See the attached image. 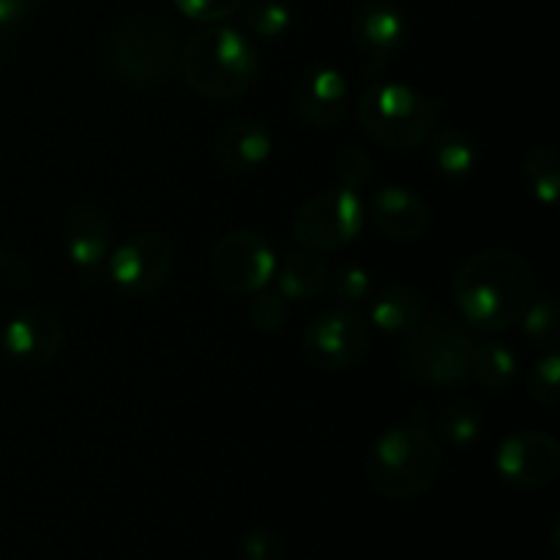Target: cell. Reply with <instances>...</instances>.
I'll list each match as a JSON object with an SVG mask.
<instances>
[{"instance_id": "obj_29", "label": "cell", "mask_w": 560, "mask_h": 560, "mask_svg": "<svg viewBox=\"0 0 560 560\" xmlns=\"http://www.w3.org/2000/svg\"><path fill=\"white\" fill-rule=\"evenodd\" d=\"M173 3L189 20L213 25V22H222L230 14H235L244 5V0H173Z\"/></svg>"}, {"instance_id": "obj_1", "label": "cell", "mask_w": 560, "mask_h": 560, "mask_svg": "<svg viewBox=\"0 0 560 560\" xmlns=\"http://www.w3.org/2000/svg\"><path fill=\"white\" fill-rule=\"evenodd\" d=\"M536 277L523 255L487 249L468 257L454 277L452 295L465 323L487 334L509 331L534 301Z\"/></svg>"}, {"instance_id": "obj_20", "label": "cell", "mask_w": 560, "mask_h": 560, "mask_svg": "<svg viewBox=\"0 0 560 560\" xmlns=\"http://www.w3.org/2000/svg\"><path fill=\"white\" fill-rule=\"evenodd\" d=\"M432 137V162L443 178H468L479 162L476 142L457 126H443Z\"/></svg>"}, {"instance_id": "obj_3", "label": "cell", "mask_w": 560, "mask_h": 560, "mask_svg": "<svg viewBox=\"0 0 560 560\" xmlns=\"http://www.w3.org/2000/svg\"><path fill=\"white\" fill-rule=\"evenodd\" d=\"M441 470L438 441L416 424H399L383 432L366 454V479L388 501H413L424 495Z\"/></svg>"}, {"instance_id": "obj_28", "label": "cell", "mask_w": 560, "mask_h": 560, "mask_svg": "<svg viewBox=\"0 0 560 560\" xmlns=\"http://www.w3.org/2000/svg\"><path fill=\"white\" fill-rule=\"evenodd\" d=\"M370 290H372V279L370 271L361 266H348L337 273L334 279V293L337 299L342 301V306H359L370 299Z\"/></svg>"}, {"instance_id": "obj_17", "label": "cell", "mask_w": 560, "mask_h": 560, "mask_svg": "<svg viewBox=\"0 0 560 560\" xmlns=\"http://www.w3.org/2000/svg\"><path fill=\"white\" fill-rule=\"evenodd\" d=\"M109 222L102 208L80 202L66 219V252L80 271H96L109 257Z\"/></svg>"}, {"instance_id": "obj_10", "label": "cell", "mask_w": 560, "mask_h": 560, "mask_svg": "<svg viewBox=\"0 0 560 560\" xmlns=\"http://www.w3.org/2000/svg\"><path fill=\"white\" fill-rule=\"evenodd\" d=\"M173 271V244L145 230L135 233L107 257L109 282L126 295L156 293Z\"/></svg>"}, {"instance_id": "obj_30", "label": "cell", "mask_w": 560, "mask_h": 560, "mask_svg": "<svg viewBox=\"0 0 560 560\" xmlns=\"http://www.w3.org/2000/svg\"><path fill=\"white\" fill-rule=\"evenodd\" d=\"M337 175L345 189L359 191L372 178V156L361 148H348L337 156Z\"/></svg>"}, {"instance_id": "obj_21", "label": "cell", "mask_w": 560, "mask_h": 560, "mask_svg": "<svg viewBox=\"0 0 560 560\" xmlns=\"http://www.w3.org/2000/svg\"><path fill=\"white\" fill-rule=\"evenodd\" d=\"M470 372L487 392H506L517 375V355L501 342H479L470 353Z\"/></svg>"}, {"instance_id": "obj_18", "label": "cell", "mask_w": 560, "mask_h": 560, "mask_svg": "<svg viewBox=\"0 0 560 560\" xmlns=\"http://www.w3.org/2000/svg\"><path fill=\"white\" fill-rule=\"evenodd\" d=\"M427 304L424 295L413 288V284H388L375 301H372L370 320L375 328L386 334H408L416 328L424 317Z\"/></svg>"}, {"instance_id": "obj_4", "label": "cell", "mask_w": 560, "mask_h": 560, "mask_svg": "<svg viewBox=\"0 0 560 560\" xmlns=\"http://www.w3.org/2000/svg\"><path fill=\"white\" fill-rule=\"evenodd\" d=\"M359 118L366 135L392 151H413L435 131L432 98L399 82H375L359 98Z\"/></svg>"}, {"instance_id": "obj_16", "label": "cell", "mask_w": 560, "mask_h": 560, "mask_svg": "<svg viewBox=\"0 0 560 560\" xmlns=\"http://www.w3.org/2000/svg\"><path fill=\"white\" fill-rule=\"evenodd\" d=\"M370 213L377 230L392 241H419L430 224V211L405 186H383L372 195Z\"/></svg>"}, {"instance_id": "obj_6", "label": "cell", "mask_w": 560, "mask_h": 560, "mask_svg": "<svg viewBox=\"0 0 560 560\" xmlns=\"http://www.w3.org/2000/svg\"><path fill=\"white\" fill-rule=\"evenodd\" d=\"M366 206L355 189H328L299 208L293 235L310 252H337L364 230Z\"/></svg>"}, {"instance_id": "obj_22", "label": "cell", "mask_w": 560, "mask_h": 560, "mask_svg": "<svg viewBox=\"0 0 560 560\" xmlns=\"http://www.w3.org/2000/svg\"><path fill=\"white\" fill-rule=\"evenodd\" d=\"M523 178L536 202L556 206L560 191V164L550 148H534L523 159Z\"/></svg>"}, {"instance_id": "obj_32", "label": "cell", "mask_w": 560, "mask_h": 560, "mask_svg": "<svg viewBox=\"0 0 560 560\" xmlns=\"http://www.w3.org/2000/svg\"><path fill=\"white\" fill-rule=\"evenodd\" d=\"M33 0H0V33L20 27L31 16Z\"/></svg>"}, {"instance_id": "obj_25", "label": "cell", "mask_w": 560, "mask_h": 560, "mask_svg": "<svg viewBox=\"0 0 560 560\" xmlns=\"http://www.w3.org/2000/svg\"><path fill=\"white\" fill-rule=\"evenodd\" d=\"M528 392L545 408H556L560 402V355L547 353L536 361L528 375Z\"/></svg>"}, {"instance_id": "obj_7", "label": "cell", "mask_w": 560, "mask_h": 560, "mask_svg": "<svg viewBox=\"0 0 560 560\" xmlns=\"http://www.w3.org/2000/svg\"><path fill=\"white\" fill-rule=\"evenodd\" d=\"M175 58V38L164 22L131 20L113 33L107 60L115 77L131 85H153L170 71Z\"/></svg>"}, {"instance_id": "obj_24", "label": "cell", "mask_w": 560, "mask_h": 560, "mask_svg": "<svg viewBox=\"0 0 560 560\" xmlns=\"http://www.w3.org/2000/svg\"><path fill=\"white\" fill-rule=\"evenodd\" d=\"M246 25L255 36L266 38V42H277L293 25V11L284 0H255L249 16H246Z\"/></svg>"}, {"instance_id": "obj_31", "label": "cell", "mask_w": 560, "mask_h": 560, "mask_svg": "<svg viewBox=\"0 0 560 560\" xmlns=\"http://www.w3.org/2000/svg\"><path fill=\"white\" fill-rule=\"evenodd\" d=\"M277 536L268 534V530H252L241 545L244 560H277Z\"/></svg>"}, {"instance_id": "obj_19", "label": "cell", "mask_w": 560, "mask_h": 560, "mask_svg": "<svg viewBox=\"0 0 560 560\" xmlns=\"http://www.w3.org/2000/svg\"><path fill=\"white\" fill-rule=\"evenodd\" d=\"M277 293L284 301H312L326 290L328 266L315 252H295L277 266Z\"/></svg>"}, {"instance_id": "obj_26", "label": "cell", "mask_w": 560, "mask_h": 560, "mask_svg": "<svg viewBox=\"0 0 560 560\" xmlns=\"http://www.w3.org/2000/svg\"><path fill=\"white\" fill-rule=\"evenodd\" d=\"M525 337L534 342H547L558 331V304L550 295H541L528 304V310L520 317Z\"/></svg>"}, {"instance_id": "obj_33", "label": "cell", "mask_w": 560, "mask_h": 560, "mask_svg": "<svg viewBox=\"0 0 560 560\" xmlns=\"http://www.w3.org/2000/svg\"><path fill=\"white\" fill-rule=\"evenodd\" d=\"M0 273H3L11 284H16V288H31V273H27L25 262H22L20 257L0 255Z\"/></svg>"}, {"instance_id": "obj_27", "label": "cell", "mask_w": 560, "mask_h": 560, "mask_svg": "<svg viewBox=\"0 0 560 560\" xmlns=\"http://www.w3.org/2000/svg\"><path fill=\"white\" fill-rule=\"evenodd\" d=\"M288 301L279 293H268V290L255 293V299H252L249 304L252 323H255L257 328H262V331H282L284 323H288Z\"/></svg>"}, {"instance_id": "obj_34", "label": "cell", "mask_w": 560, "mask_h": 560, "mask_svg": "<svg viewBox=\"0 0 560 560\" xmlns=\"http://www.w3.org/2000/svg\"><path fill=\"white\" fill-rule=\"evenodd\" d=\"M0 69H3V66H0Z\"/></svg>"}, {"instance_id": "obj_12", "label": "cell", "mask_w": 560, "mask_h": 560, "mask_svg": "<svg viewBox=\"0 0 560 560\" xmlns=\"http://www.w3.org/2000/svg\"><path fill=\"white\" fill-rule=\"evenodd\" d=\"M63 326L47 310H25L3 328V350L22 366H47L63 350Z\"/></svg>"}, {"instance_id": "obj_14", "label": "cell", "mask_w": 560, "mask_h": 560, "mask_svg": "<svg viewBox=\"0 0 560 560\" xmlns=\"http://www.w3.org/2000/svg\"><path fill=\"white\" fill-rule=\"evenodd\" d=\"M348 107V80L334 66H315L306 71L295 91V109L301 118L317 129H331L339 124Z\"/></svg>"}, {"instance_id": "obj_11", "label": "cell", "mask_w": 560, "mask_h": 560, "mask_svg": "<svg viewBox=\"0 0 560 560\" xmlns=\"http://www.w3.org/2000/svg\"><path fill=\"white\" fill-rule=\"evenodd\" d=\"M495 468L501 479L517 490H541V487L552 485L558 476V441L547 432H514L498 448Z\"/></svg>"}, {"instance_id": "obj_5", "label": "cell", "mask_w": 560, "mask_h": 560, "mask_svg": "<svg viewBox=\"0 0 560 560\" xmlns=\"http://www.w3.org/2000/svg\"><path fill=\"white\" fill-rule=\"evenodd\" d=\"M470 353L474 339L446 315L421 317V323L408 331L405 364L410 375L430 386H457L470 375Z\"/></svg>"}, {"instance_id": "obj_13", "label": "cell", "mask_w": 560, "mask_h": 560, "mask_svg": "<svg viewBox=\"0 0 560 560\" xmlns=\"http://www.w3.org/2000/svg\"><path fill=\"white\" fill-rule=\"evenodd\" d=\"M353 38L377 71L408 42V20L392 0H366L353 16Z\"/></svg>"}, {"instance_id": "obj_8", "label": "cell", "mask_w": 560, "mask_h": 560, "mask_svg": "<svg viewBox=\"0 0 560 560\" xmlns=\"http://www.w3.org/2000/svg\"><path fill=\"white\" fill-rule=\"evenodd\" d=\"M277 252L262 235L249 230L228 233L211 255V271L224 290L235 295H255L273 282Z\"/></svg>"}, {"instance_id": "obj_23", "label": "cell", "mask_w": 560, "mask_h": 560, "mask_svg": "<svg viewBox=\"0 0 560 560\" xmlns=\"http://www.w3.org/2000/svg\"><path fill=\"white\" fill-rule=\"evenodd\" d=\"M435 427H438V432H441L443 441L452 443V446L465 448V446H470V443L479 441L481 432H485V419H481V413L476 405L454 402V405H448L441 416H438Z\"/></svg>"}, {"instance_id": "obj_15", "label": "cell", "mask_w": 560, "mask_h": 560, "mask_svg": "<svg viewBox=\"0 0 560 560\" xmlns=\"http://www.w3.org/2000/svg\"><path fill=\"white\" fill-rule=\"evenodd\" d=\"M273 153V135L262 120L238 118L217 140V162L230 175L257 173Z\"/></svg>"}, {"instance_id": "obj_2", "label": "cell", "mask_w": 560, "mask_h": 560, "mask_svg": "<svg viewBox=\"0 0 560 560\" xmlns=\"http://www.w3.org/2000/svg\"><path fill=\"white\" fill-rule=\"evenodd\" d=\"M186 85L211 102L244 96L257 77V49L249 36L228 25L197 31L180 49Z\"/></svg>"}, {"instance_id": "obj_9", "label": "cell", "mask_w": 560, "mask_h": 560, "mask_svg": "<svg viewBox=\"0 0 560 560\" xmlns=\"http://www.w3.org/2000/svg\"><path fill=\"white\" fill-rule=\"evenodd\" d=\"M370 350V326L350 306L320 312L304 331V353L328 372L350 370Z\"/></svg>"}]
</instances>
